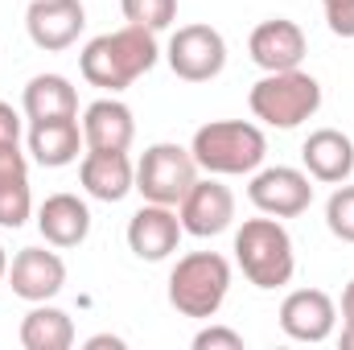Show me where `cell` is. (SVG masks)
I'll return each mask as SVG.
<instances>
[{
    "instance_id": "obj_1",
    "label": "cell",
    "mask_w": 354,
    "mask_h": 350,
    "mask_svg": "<svg viewBox=\"0 0 354 350\" xmlns=\"http://www.w3.org/2000/svg\"><path fill=\"white\" fill-rule=\"evenodd\" d=\"M161 62L157 50V33L140 29V25H124L115 33H99L91 37L79 54V71L91 87L99 91H128L140 75H149Z\"/></svg>"
},
{
    "instance_id": "obj_2",
    "label": "cell",
    "mask_w": 354,
    "mask_h": 350,
    "mask_svg": "<svg viewBox=\"0 0 354 350\" xmlns=\"http://www.w3.org/2000/svg\"><path fill=\"white\" fill-rule=\"evenodd\" d=\"M189 153H194L198 169L214 177L256 174L268 157V136L252 120H210L194 132Z\"/></svg>"
},
{
    "instance_id": "obj_3",
    "label": "cell",
    "mask_w": 354,
    "mask_h": 350,
    "mask_svg": "<svg viewBox=\"0 0 354 350\" xmlns=\"http://www.w3.org/2000/svg\"><path fill=\"white\" fill-rule=\"evenodd\" d=\"M235 260L243 268V276L256 288H284L297 272V252H292V235L284 231L280 219H248L235 231Z\"/></svg>"
},
{
    "instance_id": "obj_4",
    "label": "cell",
    "mask_w": 354,
    "mask_h": 350,
    "mask_svg": "<svg viewBox=\"0 0 354 350\" xmlns=\"http://www.w3.org/2000/svg\"><path fill=\"white\" fill-rule=\"evenodd\" d=\"M231 293V264L218 252H189L169 272V305L181 317H214Z\"/></svg>"
},
{
    "instance_id": "obj_5",
    "label": "cell",
    "mask_w": 354,
    "mask_h": 350,
    "mask_svg": "<svg viewBox=\"0 0 354 350\" xmlns=\"http://www.w3.org/2000/svg\"><path fill=\"white\" fill-rule=\"evenodd\" d=\"M248 103H252L256 120H264L268 128L288 132V128H301L305 120L317 116V107H322V83L313 75H305L301 66L297 71H272V75H264L252 87Z\"/></svg>"
},
{
    "instance_id": "obj_6",
    "label": "cell",
    "mask_w": 354,
    "mask_h": 350,
    "mask_svg": "<svg viewBox=\"0 0 354 350\" xmlns=\"http://www.w3.org/2000/svg\"><path fill=\"white\" fill-rule=\"evenodd\" d=\"M198 181V161L189 149H181L174 140H161V145H149L145 157L136 161V194L145 202H157V206H174L189 194V185Z\"/></svg>"
},
{
    "instance_id": "obj_7",
    "label": "cell",
    "mask_w": 354,
    "mask_h": 350,
    "mask_svg": "<svg viewBox=\"0 0 354 350\" xmlns=\"http://www.w3.org/2000/svg\"><path fill=\"white\" fill-rule=\"evenodd\" d=\"M165 62L181 83H210L227 66V42L214 25H181L169 37Z\"/></svg>"
},
{
    "instance_id": "obj_8",
    "label": "cell",
    "mask_w": 354,
    "mask_h": 350,
    "mask_svg": "<svg viewBox=\"0 0 354 350\" xmlns=\"http://www.w3.org/2000/svg\"><path fill=\"white\" fill-rule=\"evenodd\" d=\"M248 198H252V206H256L260 214H272V219H297V214L309 210L313 185H309V174H305V169L268 165V169H256V174H252Z\"/></svg>"
},
{
    "instance_id": "obj_9",
    "label": "cell",
    "mask_w": 354,
    "mask_h": 350,
    "mask_svg": "<svg viewBox=\"0 0 354 350\" xmlns=\"http://www.w3.org/2000/svg\"><path fill=\"white\" fill-rule=\"evenodd\" d=\"M177 219H181V231L185 235H198V239H210V235H223L231 223H235V194L218 181V177H198L189 185V194L177 202Z\"/></svg>"
},
{
    "instance_id": "obj_10",
    "label": "cell",
    "mask_w": 354,
    "mask_h": 350,
    "mask_svg": "<svg viewBox=\"0 0 354 350\" xmlns=\"http://www.w3.org/2000/svg\"><path fill=\"white\" fill-rule=\"evenodd\" d=\"M87 25V8L83 0H33L29 12H25V29H29V42L46 54H62L79 42Z\"/></svg>"
},
{
    "instance_id": "obj_11",
    "label": "cell",
    "mask_w": 354,
    "mask_h": 350,
    "mask_svg": "<svg viewBox=\"0 0 354 350\" xmlns=\"http://www.w3.org/2000/svg\"><path fill=\"white\" fill-rule=\"evenodd\" d=\"M338 305L322 288H297L280 301V330L292 342H326L334 334Z\"/></svg>"
},
{
    "instance_id": "obj_12",
    "label": "cell",
    "mask_w": 354,
    "mask_h": 350,
    "mask_svg": "<svg viewBox=\"0 0 354 350\" xmlns=\"http://www.w3.org/2000/svg\"><path fill=\"white\" fill-rule=\"evenodd\" d=\"M8 284L21 301L37 305V301H54L66 284V264L58 252H46V248H21L12 260H8Z\"/></svg>"
},
{
    "instance_id": "obj_13",
    "label": "cell",
    "mask_w": 354,
    "mask_h": 350,
    "mask_svg": "<svg viewBox=\"0 0 354 350\" xmlns=\"http://www.w3.org/2000/svg\"><path fill=\"white\" fill-rule=\"evenodd\" d=\"M181 219H177L174 206H157V202H145L132 219H128V248L132 256L149 264H161L169 260L181 243Z\"/></svg>"
},
{
    "instance_id": "obj_14",
    "label": "cell",
    "mask_w": 354,
    "mask_h": 350,
    "mask_svg": "<svg viewBox=\"0 0 354 350\" xmlns=\"http://www.w3.org/2000/svg\"><path fill=\"white\" fill-rule=\"evenodd\" d=\"M248 54H252V62L264 75H272V71H297L305 62V33L288 17L260 21L252 29V37H248Z\"/></svg>"
},
{
    "instance_id": "obj_15",
    "label": "cell",
    "mask_w": 354,
    "mask_h": 350,
    "mask_svg": "<svg viewBox=\"0 0 354 350\" xmlns=\"http://www.w3.org/2000/svg\"><path fill=\"white\" fill-rule=\"evenodd\" d=\"M301 161H305V174L313 181L342 185L354 174V145H351V136L338 132V128H317L301 145Z\"/></svg>"
},
{
    "instance_id": "obj_16",
    "label": "cell",
    "mask_w": 354,
    "mask_h": 350,
    "mask_svg": "<svg viewBox=\"0 0 354 350\" xmlns=\"http://www.w3.org/2000/svg\"><path fill=\"white\" fill-rule=\"evenodd\" d=\"M79 181L91 198L99 202H124L136 190V165L128 161V153H111V149H91L79 165Z\"/></svg>"
},
{
    "instance_id": "obj_17",
    "label": "cell",
    "mask_w": 354,
    "mask_h": 350,
    "mask_svg": "<svg viewBox=\"0 0 354 350\" xmlns=\"http://www.w3.org/2000/svg\"><path fill=\"white\" fill-rule=\"evenodd\" d=\"M37 231L50 248H79L91 235V210L79 194H50L37 206Z\"/></svg>"
},
{
    "instance_id": "obj_18",
    "label": "cell",
    "mask_w": 354,
    "mask_h": 350,
    "mask_svg": "<svg viewBox=\"0 0 354 350\" xmlns=\"http://www.w3.org/2000/svg\"><path fill=\"white\" fill-rule=\"evenodd\" d=\"M83 140H87V149L128 153V149H132V140H136L132 107H128V103H120L115 95H111V99H95L87 111H83Z\"/></svg>"
},
{
    "instance_id": "obj_19",
    "label": "cell",
    "mask_w": 354,
    "mask_h": 350,
    "mask_svg": "<svg viewBox=\"0 0 354 350\" xmlns=\"http://www.w3.org/2000/svg\"><path fill=\"white\" fill-rule=\"evenodd\" d=\"M33 214V194H29V161L21 145H0V227L17 231Z\"/></svg>"
},
{
    "instance_id": "obj_20",
    "label": "cell",
    "mask_w": 354,
    "mask_h": 350,
    "mask_svg": "<svg viewBox=\"0 0 354 350\" xmlns=\"http://www.w3.org/2000/svg\"><path fill=\"white\" fill-rule=\"evenodd\" d=\"M25 120L46 124V120H75L79 116V91L71 87L66 75H33L21 95Z\"/></svg>"
},
{
    "instance_id": "obj_21",
    "label": "cell",
    "mask_w": 354,
    "mask_h": 350,
    "mask_svg": "<svg viewBox=\"0 0 354 350\" xmlns=\"http://www.w3.org/2000/svg\"><path fill=\"white\" fill-rule=\"evenodd\" d=\"M83 128H79V116L75 120H46V124H29V153L37 165L46 169H62L71 161H79L83 153Z\"/></svg>"
},
{
    "instance_id": "obj_22",
    "label": "cell",
    "mask_w": 354,
    "mask_h": 350,
    "mask_svg": "<svg viewBox=\"0 0 354 350\" xmlns=\"http://www.w3.org/2000/svg\"><path fill=\"white\" fill-rule=\"evenodd\" d=\"M21 347L25 350H71L75 347V322H71V313L37 301L21 317Z\"/></svg>"
},
{
    "instance_id": "obj_23",
    "label": "cell",
    "mask_w": 354,
    "mask_h": 350,
    "mask_svg": "<svg viewBox=\"0 0 354 350\" xmlns=\"http://www.w3.org/2000/svg\"><path fill=\"white\" fill-rule=\"evenodd\" d=\"M120 8H124L128 25H140V29H153V33L169 29L177 17V0H120Z\"/></svg>"
},
{
    "instance_id": "obj_24",
    "label": "cell",
    "mask_w": 354,
    "mask_h": 350,
    "mask_svg": "<svg viewBox=\"0 0 354 350\" xmlns=\"http://www.w3.org/2000/svg\"><path fill=\"white\" fill-rule=\"evenodd\" d=\"M326 227L334 239L354 243V185H338L326 202Z\"/></svg>"
},
{
    "instance_id": "obj_25",
    "label": "cell",
    "mask_w": 354,
    "mask_h": 350,
    "mask_svg": "<svg viewBox=\"0 0 354 350\" xmlns=\"http://www.w3.org/2000/svg\"><path fill=\"white\" fill-rule=\"evenodd\" d=\"M194 350H243V334L231 326H206L194 334Z\"/></svg>"
},
{
    "instance_id": "obj_26",
    "label": "cell",
    "mask_w": 354,
    "mask_h": 350,
    "mask_svg": "<svg viewBox=\"0 0 354 350\" xmlns=\"http://www.w3.org/2000/svg\"><path fill=\"white\" fill-rule=\"evenodd\" d=\"M322 8L334 37H354V0H322Z\"/></svg>"
},
{
    "instance_id": "obj_27",
    "label": "cell",
    "mask_w": 354,
    "mask_h": 350,
    "mask_svg": "<svg viewBox=\"0 0 354 350\" xmlns=\"http://www.w3.org/2000/svg\"><path fill=\"white\" fill-rule=\"evenodd\" d=\"M0 145H21V116L0 99Z\"/></svg>"
},
{
    "instance_id": "obj_28",
    "label": "cell",
    "mask_w": 354,
    "mask_h": 350,
    "mask_svg": "<svg viewBox=\"0 0 354 350\" xmlns=\"http://www.w3.org/2000/svg\"><path fill=\"white\" fill-rule=\"evenodd\" d=\"M103 347L124 350V338H115V334H95V338H87V350H103Z\"/></svg>"
},
{
    "instance_id": "obj_29",
    "label": "cell",
    "mask_w": 354,
    "mask_h": 350,
    "mask_svg": "<svg viewBox=\"0 0 354 350\" xmlns=\"http://www.w3.org/2000/svg\"><path fill=\"white\" fill-rule=\"evenodd\" d=\"M342 317H346V322H354V280L342 288Z\"/></svg>"
},
{
    "instance_id": "obj_30",
    "label": "cell",
    "mask_w": 354,
    "mask_h": 350,
    "mask_svg": "<svg viewBox=\"0 0 354 350\" xmlns=\"http://www.w3.org/2000/svg\"><path fill=\"white\" fill-rule=\"evenodd\" d=\"M338 347H342V350H354V322H346V326H342V338H338Z\"/></svg>"
},
{
    "instance_id": "obj_31",
    "label": "cell",
    "mask_w": 354,
    "mask_h": 350,
    "mask_svg": "<svg viewBox=\"0 0 354 350\" xmlns=\"http://www.w3.org/2000/svg\"><path fill=\"white\" fill-rule=\"evenodd\" d=\"M8 276V252H4V243H0V280Z\"/></svg>"
}]
</instances>
